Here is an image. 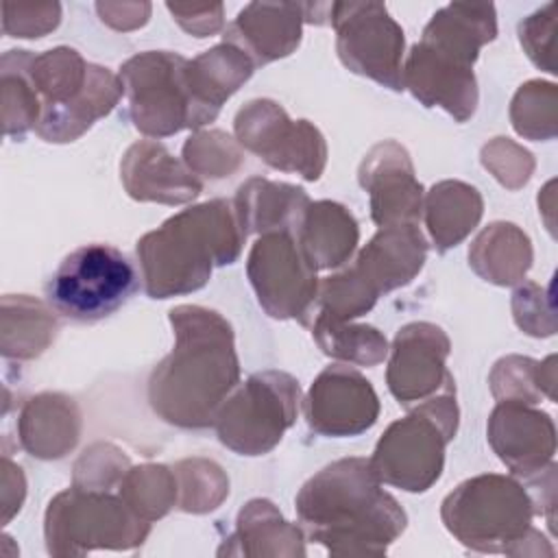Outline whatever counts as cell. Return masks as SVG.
Returning <instances> with one entry per match:
<instances>
[{
    "label": "cell",
    "instance_id": "1",
    "mask_svg": "<svg viewBox=\"0 0 558 558\" xmlns=\"http://www.w3.org/2000/svg\"><path fill=\"white\" fill-rule=\"evenodd\" d=\"M174 349L153 368L148 403L166 423L201 429L214 425L218 408L240 381L231 325L214 310H170Z\"/></svg>",
    "mask_w": 558,
    "mask_h": 558
},
{
    "label": "cell",
    "instance_id": "2",
    "mask_svg": "<svg viewBox=\"0 0 558 558\" xmlns=\"http://www.w3.org/2000/svg\"><path fill=\"white\" fill-rule=\"evenodd\" d=\"M296 514L333 556H381L408 523L366 458H342L312 475L296 495Z\"/></svg>",
    "mask_w": 558,
    "mask_h": 558
},
{
    "label": "cell",
    "instance_id": "3",
    "mask_svg": "<svg viewBox=\"0 0 558 558\" xmlns=\"http://www.w3.org/2000/svg\"><path fill=\"white\" fill-rule=\"evenodd\" d=\"M246 235L235 209L222 198L187 207L137 240L144 290L168 299L201 290L214 266L233 264Z\"/></svg>",
    "mask_w": 558,
    "mask_h": 558
},
{
    "label": "cell",
    "instance_id": "4",
    "mask_svg": "<svg viewBox=\"0 0 558 558\" xmlns=\"http://www.w3.org/2000/svg\"><path fill=\"white\" fill-rule=\"evenodd\" d=\"M427 242L414 222L379 227L344 270L318 286V312L351 320L366 314L381 294L410 283L423 268Z\"/></svg>",
    "mask_w": 558,
    "mask_h": 558
},
{
    "label": "cell",
    "instance_id": "5",
    "mask_svg": "<svg viewBox=\"0 0 558 558\" xmlns=\"http://www.w3.org/2000/svg\"><path fill=\"white\" fill-rule=\"evenodd\" d=\"M458 432V403L453 379L421 401L405 418L388 425L373 456V473L381 484L408 493H425L442 473L445 447Z\"/></svg>",
    "mask_w": 558,
    "mask_h": 558
},
{
    "label": "cell",
    "instance_id": "6",
    "mask_svg": "<svg viewBox=\"0 0 558 558\" xmlns=\"http://www.w3.org/2000/svg\"><path fill=\"white\" fill-rule=\"evenodd\" d=\"M534 504L523 482L486 473L462 482L442 501L445 527L469 549L514 554L534 532Z\"/></svg>",
    "mask_w": 558,
    "mask_h": 558
},
{
    "label": "cell",
    "instance_id": "7",
    "mask_svg": "<svg viewBox=\"0 0 558 558\" xmlns=\"http://www.w3.org/2000/svg\"><path fill=\"white\" fill-rule=\"evenodd\" d=\"M480 48L460 26L429 20L403 63V89L425 107H442L458 122H466L477 107L473 63Z\"/></svg>",
    "mask_w": 558,
    "mask_h": 558
},
{
    "label": "cell",
    "instance_id": "8",
    "mask_svg": "<svg viewBox=\"0 0 558 558\" xmlns=\"http://www.w3.org/2000/svg\"><path fill=\"white\" fill-rule=\"evenodd\" d=\"M148 532L150 523L120 495L76 484L48 504L44 519L46 545L54 556H81L98 547L131 549Z\"/></svg>",
    "mask_w": 558,
    "mask_h": 558
},
{
    "label": "cell",
    "instance_id": "9",
    "mask_svg": "<svg viewBox=\"0 0 558 558\" xmlns=\"http://www.w3.org/2000/svg\"><path fill=\"white\" fill-rule=\"evenodd\" d=\"M140 290L133 262L111 244L74 248L46 283L52 312L74 323H96L120 310Z\"/></svg>",
    "mask_w": 558,
    "mask_h": 558
},
{
    "label": "cell",
    "instance_id": "10",
    "mask_svg": "<svg viewBox=\"0 0 558 558\" xmlns=\"http://www.w3.org/2000/svg\"><path fill=\"white\" fill-rule=\"evenodd\" d=\"M120 78L129 98V116L148 137H168L211 122L194 98L187 59L177 52H140L122 63Z\"/></svg>",
    "mask_w": 558,
    "mask_h": 558
},
{
    "label": "cell",
    "instance_id": "11",
    "mask_svg": "<svg viewBox=\"0 0 558 558\" xmlns=\"http://www.w3.org/2000/svg\"><path fill=\"white\" fill-rule=\"evenodd\" d=\"M299 381L283 371H262L233 388L218 408V440L240 456H264L275 449L296 421Z\"/></svg>",
    "mask_w": 558,
    "mask_h": 558
},
{
    "label": "cell",
    "instance_id": "12",
    "mask_svg": "<svg viewBox=\"0 0 558 558\" xmlns=\"http://www.w3.org/2000/svg\"><path fill=\"white\" fill-rule=\"evenodd\" d=\"M329 22L336 28V52L344 68L401 92L403 28L381 2H333Z\"/></svg>",
    "mask_w": 558,
    "mask_h": 558
},
{
    "label": "cell",
    "instance_id": "13",
    "mask_svg": "<svg viewBox=\"0 0 558 558\" xmlns=\"http://www.w3.org/2000/svg\"><path fill=\"white\" fill-rule=\"evenodd\" d=\"M292 231L262 233L251 246L246 275L259 305L272 318H314L318 277Z\"/></svg>",
    "mask_w": 558,
    "mask_h": 558
},
{
    "label": "cell",
    "instance_id": "14",
    "mask_svg": "<svg viewBox=\"0 0 558 558\" xmlns=\"http://www.w3.org/2000/svg\"><path fill=\"white\" fill-rule=\"evenodd\" d=\"M235 140L270 168L296 172L316 181L327 163L323 133L310 120H290L286 109L268 98L246 102L233 120Z\"/></svg>",
    "mask_w": 558,
    "mask_h": 558
},
{
    "label": "cell",
    "instance_id": "15",
    "mask_svg": "<svg viewBox=\"0 0 558 558\" xmlns=\"http://www.w3.org/2000/svg\"><path fill=\"white\" fill-rule=\"evenodd\" d=\"M303 414L310 429L320 436H357L377 423L379 399L360 371L347 364H331L307 390Z\"/></svg>",
    "mask_w": 558,
    "mask_h": 558
},
{
    "label": "cell",
    "instance_id": "16",
    "mask_svg": "<svg viewBox=\"0 0 558 558\" xmlns=\"http://www.w3.org/2000/svg\"><path fill=\"white\" fill-rule=\"evenodd\" d=\"M451 342L434 323H410L401 327L390 347L386 371L388 390L401 405H412L429 399L453 377L445 362Z\"/></svg>",
    "mask_w": 558,
    "mask_h": 558
},
{
    "label": "cell",
    "instance_id": "17",
    "mask_svg": "<svg viewBox=\"0 0 558 558\" xmlns=\"http://www.w3.org/2000/svg\"><path fill=\"white\" fill-rule=\"evenodd\" d=\"M329 4L248 2L227 26L222 41L238 46L253 63L264 65L292 54L301 44L303 22L323 24Z\"/></svg>",
    "mask_w": 558,
    "mask_h": 558
},
{
    "label": "cell",
    "instance_id": "18",
    "mask_svg": "<svg viewBox=\"0 0 558 558\" xmlns=\"http://www.w3.org/2000/svg\"><path fill=\"white\" fill-rule=\"evenodd\" d=\"M357 179L371 196V216L377 227L418 225L423 216V185L416 181L412 159L399 142L384 140L375 144L364 155Z\"/></svg>",
    "mask_w": 558,
    "mask_h": 558
},
{
    "label": "cell",
    "instance_id": "19",
    "mask_svg": "<svg viewBox=\"0 0 558 558\" xmlns=\"http://www.w3.org/2000/svg\"><path fill=\"white\" fill-rule=\"evenodd\" d=\"M488 442L517 475L530 477L556 453V427L547 412L521 401H499L488 418Z\"/></svg>",
    "mask_w": 558,
    "mask_h": 558
},
{
    "label": "cell",
    "instance_id": "20",
    "mask_svg": "<svg viewBox=\"0 0 558 558\" xmlns=\"http://www.w3.org/2000/svg\"><path fill=\"white\" fill-rule=\"evenodd\" d=\"M120 177L124 190L135 201L181 205L194 201L203 181L170 155V150L155 140L135 142L122 157Z\"/></svg>",
    "mask_w": 558,
    "mask_h": 558
},
{
    "label": "cell",
    "instance_id": "21",
    "mask_svg": "<svg viewBox=\"0 0 558 558\" xmlns=\"http://www.w3.org/2000/svg\"><path fill=\"white\" fill-rule=\"evenodd\" d=\"M122 94H124V85L120 74H113L102 65L89 63L87 83L81 89V94L63 105L46 107L41 111V118L35 131L46 142H54V144L74 142L98 118L107 116L116 107Z\"/></svg>",
    "mask_w": 558,
    "mask_h": 558
},
{
    "label": "cell",
    "instance_id": "22",
    "mask_svg": "<svg viewBox=\"0 0 558 558\" xmlns=\"http://www.w3.org/2000/svg\"><path fill=\"white\" fill-rule=\"evenodd\" d=\"M22 447L41 460L63 458L81 436V412L74 399L44 392L26 401L17 421Z\"/></svg>",
    "mask_w": 558,
    "mask_h": 558
},
{
    "label": "cell",
    "instance_id": "23",
    "mask_svg": "<svg viewBox=\"0 0 558 558\" xmlns=\"http://www.w3.org/2000/svg\"><path fill=\"white\" fill-rule=\"evenodd\" d=\"M307 205L310 198L303 187L259 177L244 181L233 201V209L244 235H262L270 231L296 233Z\"/></svg>",
    "mask_w": 558,
    "mask_h": 558
},
{
    "label": "cell",
    "instance_id": "24",
    "mask_svg": "<svg viewBox=\"0 0 558 558\" xmlns=\"http://www.w3.org/2000/svg\"><path fill=\"white\" fill-rule=\"evenodd\" d=\"M294 235L314 268L329 270L340 268L351 259L360 240V229L344 205L316 201L307 205Z\"/></svg>",
    "mask_w": 558,
    "mask_h": 558
},
{
    "label": "cell",
    "instance_id": "25",
    "mask_svg": "<svg viewBox=\"0 0 558 558\" xmlns=\"http://www.w3.org/2000/svg\"><path fill=\"white\" fill-rule=\"evenodd\" d=\"M482 194L462 181H440L423 198L427 231L438 253L458 246L480 222Z\"/></svg>",
    "mask_w": 558,
    "mask_h": 558
},
{
    "label": "cell",
    "instance_id": "26",
    "mask_svg": "<svg viewBox=\"0 0 558 558\" xmlns=\"http://www.w3.org/2000/svg\"><path fill=\"white\" fill-rule=\"evenodd\" d=\"M253 70L255 63L229 41L187 59V78L194 98L211 120L220 113L222 102L251 78Z\"/></svg>",
    "mask_w": 558,
    "mask_h": 558
},
{
    "label": "cell",
    "instance_id": "27",
    "mask_svg": "<svg viewBox=\"0 0 558 558\" xmlns=\"http://www.w3.org/2000/svg\"><path fill=\"white\" fill-rule=\"evenodd\" d=\"M469 264L484 281L514 286L532 266V242L517 225L493 222L473 240Z\"/></svg>",
    "mask_w": 558,
    "mask_h": 558
},
{
    "label": "cell",
    "instance_id": "28",
    "mask_svg": "<svg viewBox=\"0 0 558 558\" xmlns=\"http://www.w3.org/2000/svg\"><path fill=\"white\" fill-rule=\"evenodd\" d=\"M231 541L240 543L235 554L246 556H303V530L288 523L272 501L253 499L238 514Z\"/></svg>",
    "mask_w": 558,
    "mask_h": 558
},
{
    "label": "cell",
    "instance_id": "29",
    "mask_svg": "<svg viewBox=\"0 0 558 558\" xmlns=\"http://www.w3.org/2000/svg\"><path fill=\"white\" fill-rule=\"evenodd\" d=\"M57 320L37 299L7 294L2 299V355L11 360H33L54 340Z\"/></svg>",
    "mask_w": 558,
    "mask_h": 558
},
{
    "label": "cell",
    "instance_id": "30",
    "mask_svg": "<svg viewBox=\"0 0 558 558\" xmlns=\"http://www.w3.org/2000/svg\"><path fill=\"white\" fill-rule=\"evenodd\" d=\"M312 336L325 355L347 364L377 366L388 355V342L379 329L340 320L323 312H316Z\"/></svg>",
    "mask_w": 558,
    "mask_h": 558
},
{
    "label": "cell",
    "instance_id": "31",
    "mask_svg": "<svg viewBox=\"0 0 558 558\" xmlns=\"http://www.w3.org/2000/svg\"><path fill=\"white\" fill-rule=\"evenodd\" d=\"M28 50H9L2 54V122L7 135L22 137L37 126L41 118V98L28 76Z\"/></svg>",
    "mask_w": 558,
    "mask_h": 558
},
{
    "label": "cell",
    "instance_id": "32",
    "mask_svg": "<svg viewBox=\"0 0 558 558\" xmlns=\"http://www.w3.org/2000/svg\"><path fill=\"white\" fill-rule=\"evenodd\" d=\"M87 72L89 63H85V59L68 46L31 54L28 61V76L41 98L44 109L63 105L78 96L87 83Z\"/></svg>",
    "mask_w": 558,
    "mask_h": 558
},
{
    "label": "cell",
    "instance_id": "33",
    "mask_svg": "<svg viewBox=\"0 0 558 558\" xmlns=\"http://www.w3.org/2000/svg\"><path fill=\"white\" fill-rule=\"evenodd\" d=\"M556 357L543 362L521 355L501 357L490 373V390L497 401H521L536 405L541 397L556 399Z\"/></svg>",
    "mask_w": 558,
    "mask_h": 558
},
{
    "label": "cell",
    "instance_id": "34",
    "mask_svg": "<svg viewBox=\"0 0 558 558\" xmlns=\"http://www.w3.org/2000/svg\"><path fill=\"white\" fill-rule=\"evenodd\" d=\"M118 495L148 523L161 519L177 504V477L163 464L131 466L118 486Z\"/></svg>",
    "mask_w": 558,
    "mask_h": 558
},
{
    "label": "cell",
    "instance_id": "35",
    "mask_svg": "<svg viewBox=\"0 0 558 558\" xmlns=\"http://www.w3.org/2000/svg\"><path fill=\"white\" fill-rule=\"evenodd\" d=\"M172 471L177 477V504L185 512H209L229 495V480L211 460H181Z\"/></svg>",
    "mask_w": 558,
    "mask_h": 558
},
{
    "label": "cell",
    "instance_id": "36",
    "mask_svg": "<svg viewBox=\"0 0 558 558\" xmlns=\"http://www.w3.org/2000/svg\"><path fill=\"white\" fill-rule=\"evenodd\" d=\"M558 89L554 83L527 81L521 85L510 105V120L514 131L525 140L556 137L558 120Z\"/></svg>",
    "mask_w": 558,
    "mask_h": 558
},
{
    "label": "cell",
    "instance_id": "37",
    "mask_svg": "<svg viewBox=\"0 0 558 558\" xmlns=\"http://www.w3.org/2000/svg\"><path fill=\"white\" fill-rule=\"evenodd\" d=\"M244 155L238 140L229 137L225 131H198L183 144L185 166L201 179H222L235 172Z\"/></svg>",
    "mask_w": 558,
    "mask_h": 558
},
{
    "label": "cell",
    "instance_id": "38",
    "mask_svg": "<svg viewBox=\"0 0 558 558\" xmlns=\"http://www.w3.org/2000/svg\"><path fill=\"white\" fill-rule=\"evenodd\" d=\"M129 469V458L118 447L96 442L76 460L74 484L81 488L111 490L113 486H120Z\"/></svg>",
    "mask_w": 558,
    "mask_h": 558
},
{
    "label": "cell",
    "instance_id": "39",
    "mask_svg": "<svg viewBox=\"0 0 558 558\" xmlns=\"http://www.w3.org/2000/svg\"><path fill=\"white\" fill-rule=\"evenodd\" d=\"M512 314L519 329H523L527 336L547 338L556 333L551 294L534 281H523L514 290Z\"/></svg>",
    "mask_w": 558,
    "mask_h": 558
},
{
    "label": "cell",
    "instance_id": "40",
    "mask_svg": "<svg viewBox=\"0 0 558 558\" xmlns=\"http://www.w3.org/2000/svg\"><path fill=\"white\" fill-rule=\"evenodd\" d=\"M482 163L501 185L510 190L525 185L534 170L532 155L508 137H495L488 142L482 148Z\"/></svg>",
    "mask_w": 558,
    "mask_h": 558
},
{
    "label": "cell",
    "instance_id": "41",
    "mask_svg": "<svg viewBox=\"0 0 558 558\" xmlns=\"http://www.w3.org/2000/svg\"><path fill=\"white\" fill-rule=\"evenodd\" d=\"M554 33H556V4L549 2L534 11L519 24V41L534 65L554 74Z\"/></svg>",
    "mask_w": 558,
    "mask_h": 558
},
{
    "label": "cell",
    "instance_id": "42",
    "mask_svg": "<svg viewBox=\"0 0 558 558\" xmlns=\"http://www.w3.org/2000/svg\"><path fill=\"white\" fill-rule=\"evenodd\" d=\"M61 20L59 2L37 4H2V31L11 37H44L57 28Z\"/></svg>",
    "mask_w": 558,
    "mask_h": 558
},
{
    "label": "cell",
    "instance_id": "43",
    "mask_svg": "<svg viewBox=\"0 0 558 558\" xmlns=\"http://www.w3.org/2000/svg\"><path fill=\"white\" fill-rule=\"evenodd\" d=\"M166 9L172 13L174 22L194 37H209L222 31L225 26V7L216 4H172L168 2Z\"/></svg>",
    "mask_w": 558,
    "mask_h": 558
},
{
    "label": "cell",
    "instance_id": "44",
    "mask_svg": "<svg viewBox=\"0 0 558 558\" xmlns=\"http://www.w3.org/2000/svg\"><path fill=\"white\" fill-rule=\"evenodd\" d=\"M96 11L102 22L116 31H131L148 22V2H98Z\"/></svg>",
    "mask_w": 558,
    "mask_h": 558
}]
</instances>
